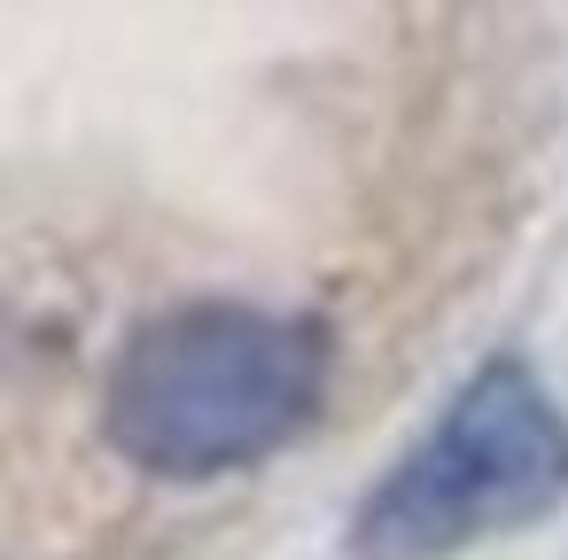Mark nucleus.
<instances>
[{
    "mask_svg": "<svg viewBox=\"0 0 568 560\" xmlns=\"http://www.w3.org/2000/svg\"><path fill=\"white\" fill-rule=\"evenodd\" d=\"M327 366L335 343L320 319L195 296L125 335L102 389V428L141 475L211 482L304 436L327 397Z\"/></svg>",
    "mask_w": 568,
    "mask_h": 560,
    "instance_id": "1",
    "label": "nucleus"
},
{
    "mask_svg": "<svg viewBox=\"0 0 568 560\" xmlns=\"http://www.w3.org/2000/svg\"><path fill=\"white\" fill-rule=\"evenodd\" d=\"M568 490V420L521 358L475 366L420 444L366 490L351 521L358 560H452L552 513Z\"/></svg>",
    "mask_w": 568,
    "mask_h": 560,
    "instance_id": "2",
    "label": "nucleus"
}]
</instances>
